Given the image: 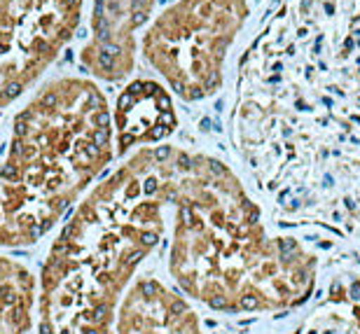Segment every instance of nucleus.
<instances>
[{
    "label": "nucleus",
    "mask_w": 360,
    "mask_h": 334,
    "mask_svg": "<svg viewBox=\"0 0 360 334\" xmlns=\"http://www.w3.org/2000/svg\"><path fill=\"white\" fill-rule=\"evenodd\" d=\"M174 206L171 269L185 293L225 314L288 311L314 295L319 259L297 238L271 234L227 164L180 150Z\"/></svg>",
    "instance_id": "obj_2"
},
{
    "label": "nucleus",
    "mask_w": 360,
    "mask_h": 334,
    "mask_svg": "<svg viewBox=\"0 0 360 334\" xmlns=\"http://www.w3.org/2000/svg\"><path fill=\"white\" fill-rule=\"evenodd\" d=\"M112 117L101 86L56 77L35 91L12 124L7 164L17 183L0 180V243L38 241L66 213L73 194L105 173Z\"/></svg>",
    "instance_id": "obj_3"
},
{
    "label": "nucleus",
    "mask_w": 360,
    "mask_h": 334,
    "mask_svg": "<svg viewBox=\"0 0 360 334\" xmlns=\"http://www.w3.org/2000/svg\"><path fill=\"white\" fill-rule=\"evenodd\" d=\"M155 0H94L89 40L80 61L91 77L120 82L136 68L139 40L136 33L153 17Z\"/></svg>",
    "instance_id": "obj_6"
},
{
    "label": "nucleus",
    "mask_w": 360,
    "mask_h": 334,
    "mask_svg": "<svg viewBox=\"0 0 360 334\" xmlns=\"http://www.w3.org/2000/svg\"><path fill=\"white\" fill-rule=\"evenodd\" d=\"M82 19V0H0V110L45 75Z\"/></svg>",
    "instance_id": "obj_5"
},
{
    "label": "nucleus",
    "mask_w": 360,
    "mask_h": 334,
    "mask_svg": "<svg viewBox=\"0 0 360 334\" xmlns=\"http://www.w3.org/2000/svg\"><path fill=\"white\" fill-rule=\"evenodd\" d=\"M84 334H101V332L94 330V328H84Z\"/></svg>",
    "instance_id": "obj_13"
},
{
    "label": "nucleus",
    "mask_w": 360,
    "mask_h": 334,
    "mask_svg": "<svg viewBox=\"0 0 360 334\" xmlns=\"http://www.w3.org/2000/svg\"><path fill=\"white\" fill-rule=\"evenodd\" d=\"M117 127V150L141 143H162L178 129V115L167 86L157 79H131L120 91L112 113Z\"/></svg>",
    "instance_id": "obj_7"
},
{
    "label": "nucleus",
    "mask_w": 360,
    "mask_h": 334,
    "mask_svg": "<svg viewBox=\"0 0 360 334\" xmlns=\"http://www.w3.org/2000/svg\"><path fill=\"white\" fill-rule=\"evenodd\" d=\"M290 334H360V302L351 290L342 293V285H337L328 302Z\"/></svg>",
    "instance_id": "obj_8"
},
{
    "label": "nucleus",
    "mask_w": 360,
    "mask_h": 334,
    "mask_svg": "<svg viewBox=\"0 0 360 334\" xmlns=\"http://www.w3.org/2000/svg\"><path fill=\"white\" fill-rule=\"evenodd\" d=\"M108 316H110V309H108V304H98V307L94 309V314H91V321L94 323H105Z\"/></svg>",
    "instance_id": "obj_9"
},
{
    "label": "nucleus",
    "mask_w": 360,
    "mask_h": 334,
    "mask_svg": "<svg viewBox=\"0 0 360 334\" xmlns=\"http://www.w3.org/2000/svg\"><path fill=\"white\" fill-rule=\"evenodd\" d=\"M250 17L248 0H176L143 33V56L185 103L213 96L229 47Z\"/></svg>",
    "instance_id": "obj_4"
},
{
    "label": "nucleus",
    "mask_w": 360,
    "mask_h": 334,
    "mask_svg": "<svg viewBox=\"0 0 360 334\" xmlns=\"http://www.w3.org/2000/svg\"><path fill=\"white\" fill-rule=\"evenodd\" d=\"M234 94V143L278 220L360 241V0H281Z\"/></svg>",
    "instance_id": "obj_1"
},
{
    "label": "nucleus",
    "mask_w": 360,
    "mask_h": 334,
    "mask_svg": "<svg viewBox=\"0 0 360 334\" xmlns=\"http://www.w3.org/2000/svg\"><path fill=\"white\" fill-rule=\"evenodd\" d=\"M40 334H52V325H49V323H42V325H40Z\"/></svg>",
    "instance_id": "obj_12"
},
{
    "label": "nucleus",
    "mask_w": 360,
    "mask_h": 334,
    "mask_svg": "<svg viewBox=\"0 0 360 334\" xmlns=\"http://www.w3.org/2000/svg\"><path fill=\"white\" fill-rule=\"evenodd\" d=\"M0 300H3L5 304L17 302V297H14V290H12L10 283H3V285H0Z\"/></svg>",
    "instance_id": "obj_10"
},
{
    "label": "nucleus",
    "mask_w": 360,
    "mask_h": 334,
    "mask_svg": "<svg viewBox=\"0 0 360 334\" xmlns=\"http://www.w3.org/2000/svg\"><path fill=\"white\" fill-rule=\"evenodd\" d=\"M12 318H14V321H21V318H24V309H21V307H14V309H12Z\"/></svg>",
    "instance_id": "obj_11"
}]
</instances>
